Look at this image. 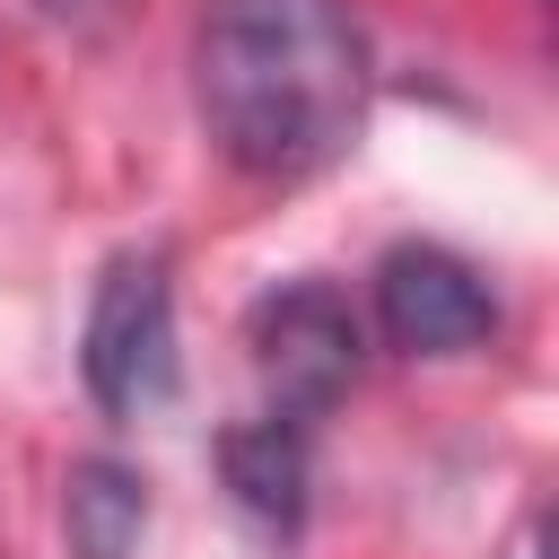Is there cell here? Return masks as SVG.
<instances>
[{
	"instance_id": "obj_1",
	"label": "cell",
	"mask_w": 559,
	"mask_h": 559,
	"mask_svg": "<svg viewBox=\"0 0 559 559\" xmlns=\"http://www.w3.org/2000/svg\"><path fill=\"white\" fill-rule=\"evenodd\" d=\"M192 105L236 175H323L367 114V35L349 0H210L192 35Z\"/></svg>"
},
{
	"instance_id": "obj_2",
	"label": "cell",
	"mask_w": 559,
	"mask_h": 559,
	"mask_svg": "<svg viewBox=\"0 0 559 559\" xmlns=\"http://www.w3.org/2000/svg\"><path fill=\"white\" fill-rule=\"evenodd\" d=\"M79 376L105 419H140L175 393V262H166V245H122L96 271Z\"/></svg>"
},
{
	"instance_id": "obj_3",
	"label": "cell",
	"mask_w": 559,
	"mask_h": 559,
	"mask_svg": "<svg viewBox=\"0 0 559 559\" xmlns=\"http://www.w3.org/2000/svg\"><path fill=\"white\" fill-rule=\"evenodd\" d=\"M245 341H253V367L271 384V419H288V428H314L358 376V314H349V297L332 280L271 288L253 306Z\"/></svg>"
},
{
	"instance_id": "obj_4",
	"label": "cell",
	"mask_w": 559,
	"mask_h": 559,
	"mask_svg": "<svg viewBox=\"0 0 559 559\" xmlns=\"http://www.w3.org/2000/svg\"><path fill=\"white\" fill-rule=\"evenodd\" d=\"M376 332L402 358H463L498 332V288L445 245H393L376 262Z\"/></svg>"
},
{
	"instance_id": "obj_5",
	"label": "cell",
	"mask_w": 559,
	"mask_h": 559,
	"mask_svg": "<svg viewBox=\"0 0 559 559\" xmlns=\"http://www.w3.org/2000/svg\"><path fill=\"white\" fill-rule=\"evenodd\" d=\"M218 472H227V489H236V507L253 524H271V533L306 524V428L262 411V419L218 437Z\"/></svg>"
},
{
	"instance_id": "obj_6",
	"label": "cell",
	"mask_w": 559,
	"mask_h": 559,
	"mask_svg": "<svg viewBox=\"0 0 559 559\" xmlns=\"http://www.w3.org/2000/svg\"><path fill=\"white\" fill-rule=\"evenodd\" d=\"M61 524H70L79 559H131L140 533H148V480L131 463H114V454H87V463H70Z\"/></svg>"
},
{
	"instance_id": "obj_7",
	"label": "cell",
	"mask_w": 559,
	"mask_h": 559,
	"mask_svg": "<svg viewBox=\"0 0 559 559\" xmlns=\"http://www.w3.org/2000/svg\"><path fill=\"white\" fill-rule=\"evenodd\" d=\"M35 9H44L52 26H105V17H114V0H35Z\"/></svg>"
}]
</instances>
